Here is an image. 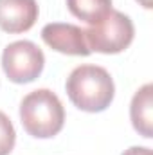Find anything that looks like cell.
<instances>
[{
  "mask_svg": "<svg viewBox=\"0 0 153 155\" xmlns=\"http://www.w3.org/2000/svg\"><path fill=\"white\" fill-rule=\"evenodd\" d=\"M69 99L83 112H103L110 107L115 94L110 72L99 65H79L65 83Z\"/></svg>",
  "mask_w": 153,
  "mask_h": 155,
  "instance_id": "cell-1",
  "label": "cell"
},
{
  "mask_svg": "<svg viewBox=\"0 0 153 155\" xmlns=\"http://www.w3.org/2000/svg\"><path fill=\"white\" fill-rule=\"evenodd\" d=\"M20 119L29 135L36 139H49L61 132L65 124V108L52 90L38 88L22 99Z\"/></svg>",
  "mask_w": 153,
  "mask_h": 155,
  "instance_id": "cell-2",
  "label": "cell"
},
{
  "mask_svg": "<svg viewBox=\"0 0 153 155\" xmlns=\"http://www.w3.org/2000/svg\"><path fill=\"white\" fill-rule=\"evenodd\" d=\"M135 35L133 22L128 15L112 9L101 22L88 25L85 38L90 51L103 54H117L128 49Z\"/></svg>",
  "mask_w": 153,
  "mask_h": 155,
  "instance_id": "cell-3",
  "label": "cell"
},
{
  "mask_svg": "<svg viewBox=\"0 0 153 155\" xmlns=\"http://www.w3.org/2000/svg\"><path fill=\"white\" fill-rule=\"evenodd\" d=\"M45 56L36 43L18 40L9 43L2 52V69L13 83H31L41 74Z\"/></svg>",
  "mask_w": 153,
  "mask_h": 155,
  "instance_id": "cell-4",
  "label": "cell"
},
{
  "mask_svg": "<svg viewBox=\"0 0 153 155\" xmlns=\"http://www.w3.org/2000/svg\"><path fill=\"white\" fill-rule=\"evenodd\" d=\"M41 38L50 49L63 54L88 56L92 52L85 38V31L74 24H61V22L47 24L41 29Z\"/></svg>",
  "mask_w": 153,
  "mask_h": 155,
  "instance_id": "cell-5",
  "label": "cell"
},
{
  "mask_svg": "<svg viewBox=\"0 0 153 155\" xmlns=\"http://www.w3.org/2000/svg\"><path fill=\"white\" fill-rule=\"evenodd\" d=\"M36 0H0V29L9 35L29 31L38 20Z\"/></svg>",
  "mask_w": 153,
  "mask_h": 155,
  "instance_id": "cell-6",
  "label": "cell"
},
{
  "mask_svg": "<svg viewBox=\"0 0 153 155\" xmlns=\"http://www.w3.org/2000/svg\"><path fill=\"white\" fill-rule=\"evenodd\" d=\"M130 117L133 128L146 139L153 135V85L141 87L130 105Z\"/></svg>",
  "mask_w": 153,
  "mask_h": 155,
  "instance_id": "cell-7",
  "label": "cell"
},
{
  "mask_svg": "<svg viewBox=\"0 0 153 155\" xmlns=\"http://www.w3.org/2000/svg\"><path fill=\"white\" fill-rule=\"evenodd\" d=\"M67 7L76 18L94 25L112 11V0H67Z\"/></svg>",
  "mask_w": 153,
  "mask_h": 155,
  "instance_id": "cell-8",
  "label": "cell"
},
{
  "mask_svg": "<svg viewBox=\"0 0 153 155\" xmlns=\"http://www.w3.org/2000/svg\"><path fill=\"white\" fill-rule=\"evenodd\" d=\"M16 141V132L11 123V119L0 112V155H9L15 148Z\"/></svg>",
  "mask_w": 153,
  "mask_h": 155,
  "instance_id": "cell-9",
  "label": "cell"
},
{
  "mask_svg": "<svg viewBox=\"0 0 153 155\" xmlns=\"http://www.w3.org/2000/svg\"><path fill=\"white\" fill-rule=\"evenodd\" d=\"M122 155H151V150L146 146H132V148L124 150Z\"/></svg>",
  "mask_w": 153,
  "mask_h": 155,
  "instance_id": "cell-10",
  "label": "cell"
},
{
  "mask_svg": "<svg viewBox=\"0 0 153 155\" xmlns=\"http://www.w3.org/2000/svg\"><path fill=\"white\" fill-rule=\"evenodd\" d=\"M142 7H146V9H151V0H137Z\"/></svg>",
  "mask_w": 153,
  "mask_h": 155,
  "instance_id": "cell-11",
  "label": "cell"
}]
</instances>
